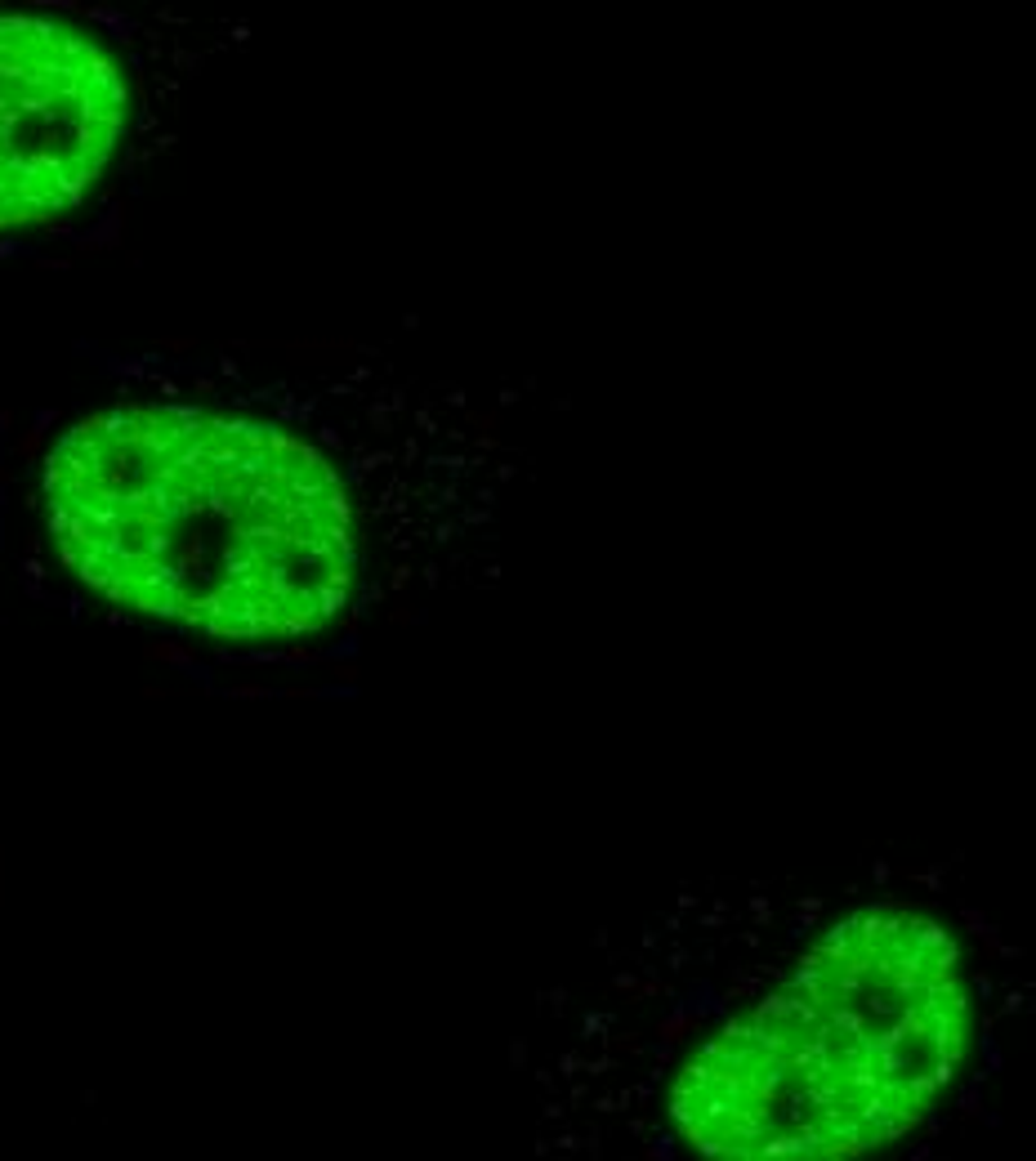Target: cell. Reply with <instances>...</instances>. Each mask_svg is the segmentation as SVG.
<instances>
[{
    "label": "cell",
    "mask_w": 1036,
    "mask_h": 1161,
    "mask_svg": "<svg viewBox=\"0 0 1036 1161\" xmlns=\"http://www.w3.org/2000/svg\"><path fill=\"white\" fill-rule=\"evenodd\" d=\"M335 375L126 358L27 442L14 536L80 603L223 653L322 644L367 608L393 429Z\"/></svg>",
    "instance_id": "6da1fadb"
},
{
    "label": "cell",
    "mask_w": 1036,
    "mask_h": 1161,
    "mask_svg": "<svg viewBox=\"0 0 1036 1161\" xmlns=\"http://www.w3.org/2000/svg\"><path fill=\"white\" fill-rule=\"evenodd\" d=\"M670 1015L657 1144L715 1161L862 1157L947 1108L983 1036V965L929 902L876 898Z\"/></svg>",
    "instance_id": "7a4b0ae2"
},
{
    "label": "cell",
    "mask_w": 1036,
    "mask_h": 1161,
    "mask_svg": "<svg viewBox=\"0 0 1036 1161\" xmlns=\"http://www.w3.org/2000/svg\"><path fill=\"white\" fill-rule=\"evenodd\" d=\"M144 85L68 0H0V241L80 215L139 135Z\"/></svg>",
    "instance_id": "3957f363"
}]
</instances>
